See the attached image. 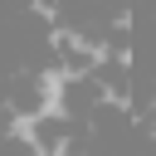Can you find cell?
I'll list each match as a JSON object with an SVG mask.
<instances>
[{"instance_id": "1", "label": "cell", "mask_w": 156, "mask_h": 156, "mask_svg": "<svg viewBox=\"0 0 156 156\" xmlns=\"http://www.w3.org/2000/svg\"><path fill=\"white\" fill-rule=\"evenodd\" d=\"M0 107L15 112L20 122L54 112V78H49V73H29V68L10 73V78H5V98H0Z\"/></svg>"}]
</instances>
